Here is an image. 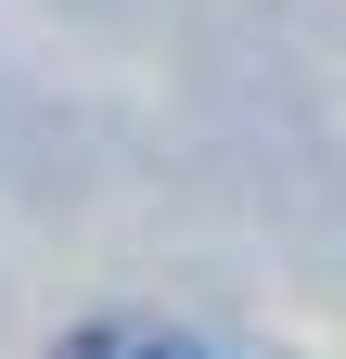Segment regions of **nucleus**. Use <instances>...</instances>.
I'll return each mask as SVG.
<instances>
[{
    "mask_svg": "<svg viewBox=\"0 0 346 359\" xmlns=\"http://www.w3.org/2000/svg\"><path fill=\"white\" fill-rule=\"evenodd\" d=\"M52 359H205V346H180V334H154V321H90V334H64Z\"/></svg>",
    "mask_w": 346,
    "mask_h": 359,
    "instance_id": "obj_1",
    "label": "nucleus"
}]
</instances>
